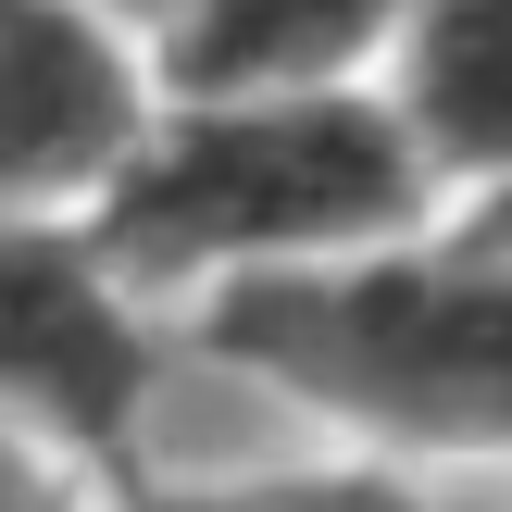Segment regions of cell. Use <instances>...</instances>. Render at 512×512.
Returning a JSON list of instances; mask_svg holds the SVG:
<instances>
[{
  "label": "cell",
  "mask_w": 512,
  "mask_h": 512,
  "mask_svg": "<svg viewBox=\"0 0 512 512\" xmlns=\"http://www.w3.org/2000/svg\"><path fill=\"white\" fill-rule=\"evenodd\" d=\"M163 512H438L413 475H250L213 500H163Z\"/></svg>",
  "instance_id": "7"
},
{
  "label": "cell",
  "mask_w": 512,
  "mask_h": 512,
  "mask_svg": "<svg viewBox=\"0 0 512 512\" xmlns=\"http://www.w3.org/2000/svg\"><path fill=\"white\" fill-rule=\"evenodd\" d=\"M388 113L438 188L512 213V0H413L388 38Z\"/></svg>",
  "instance_id": "6"
},
{
  "label": "cell",
  "mask_w": 512,
  "mask_h": 512,
  "mask_svg": "<svg viewBox=\"0 0 512 512\" xmlns=\"http://www.w3.org/2000/svg\"><path fill=\"white\" fill-rule=\"evenodd\" d=\"M413 0H163V75L188 113L225 100H338L388 63Z\"/></svg>",
  "instance_id": "5"
},
{
  "label": "cell",
  "mask_w": 512,
  "mask_h": 512,
  "mask_svg": "<svg viewBox=\"0 0 512 512\" xmlns=\"http://www.w3.org/2000/svg\"><path fill=\"white\" fill-rule=\"evenodd\" d=\"M0 512H75V488H63V475H50L25 438H13V425H0Z\"/></svg>",
  "instance_id": "8"
},
{
  "label": "cell",
  "mask_w": 512,
  "mask_h": 512,
  "mask_svg": "<svg viewBox=\"0 0 512 512\" xmlns=\"http://www.w3.org/2000/svg\"><path fill=\"white\" fill-rule=\"evenodd\" d=\"M150 138V100L125 38L88 0H0V213L113 188Z\"/></svg>",
  "instance_id": "4"
},
{
  "label": "cell",
  "mask_w": 512,
  "mask_h": 512,
  "mask_svg": "<svg viewBox=\"0 0 512 512\" xmlns=\"http://www.w3.org/2000/svg\"><path fill=\"white\" fill-rule=\"evenodd\" d=\"M138 388H150L138 313L88 263V238L0 213V425H50L75 450H113Z\"/></svg>",
  "instance_id": "3"
},
{
  "label": "cell",
  "mask_w": 512,
  "mask_h": 512,
  "mask_svg": "<svg viewBox=\"0 0 512 512\" xmlns=\"http://www.w3.org/2000/svg\"><path fill=\"white\" fill-rule=\"evenodd\" d=\"M213 350L363 438L450 463L512 450V250L475 225L313 275H238L213 288Z\"/></svg>",
  "instance_id": "2"
},
{
  "label": "cell",
  "mask_w": 512,
  "mask_h": 512,
  "mask_svg": "<svg viewBox=\"0 0 512 512\" xmlns=\"http://www.w3.org/2000/svg\"><path fill=\"white\" fill-rule=\"evenodd\" d=\"M438 175L413 163L388 88L338 100H225V113H163L138 163L100 188L88 263L113 288H238V275H313L363 250L425 238Z\"/></svg>",
  "instance_id": "1"
}]
</instances>
